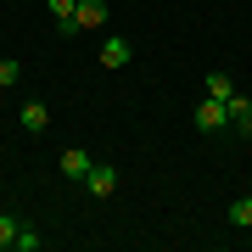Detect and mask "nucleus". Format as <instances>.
I'll return each mask as SVG.
<instances>
[{"instance_id": "f257e3e1", "label": "nucleus", "mask_w": 252, "mask_h": 252, "mask_svg": "<svg viewBox=\"0 0 252 252\" xmlns=\"http://www.w3.org/2000/svg\"><path fill=\"white\" fill-rule=\"evenodd\" d=\"M196 129L202 135H219V129H230V112H224V101H196Z\"/></svg>"}, {"instance_id": "f03ea898", "label": "nucleus", "mask_w": 252, "mask_h": 252, "mask_svg": "<svg viewBox=\"0 0 252 252\" xmlns=\"http://www.w3.org/2000/svg\"><path fill=\"white\" fill-rule=\"evenodd\" d=\"M129 62H135V45H129V39L124 34H107V39H101V67H129Z\"/></svg>"}, {"instance_id": "7ed1b4c3", "label": "nucleus", "mask_w": 252, "mask_h": 252, "mask_svg": "<svg viewBox=\"0 0 252 252\" xmlns=\"http://www.w3.org/2000/svg\"><path fill=\"white\" fill-rule=\"evenodd\" d=\"M84 190H90L95 202H101V196H112V190H118V168H112V162H90V174H84Z\"/></svg>"}, {"instance_id": "20e7f679", "label": "nucleus", "mask_w": 252, "mask_h": 252, "mask_svg": "<svg viewBox=\"0 0 252 252\" xmlns=\"http://www.w3.org/2000/svg\"><path fill=\"white\" fill-rule=\"evenodd\" d=\"M224 112H230V129H235V135H241V140H252V95H241V90H235V95L224 101Z\"/></svg>"}, {"instance_id": "39448f33", "label": "nucleus", "mask_w": 252, "mask_h": 252, "mask_svg": "<svg viewBox=\"0 0 252 252\" xmlns=\"http://www.w3.org/2000/svg\"><path fill=\"white\" fill-rule=\"evenodd\" d=\"M45 6H51L56 34H62V39H73V34H79V0H45Z\"/></svg>"}, {"instance_id": "423d86ee", "label": "nucleus", "mask_w": 252, "mask_h": 252, "mask_svg": "<svg viewBox=\"0 0 252 252\" xmlns=\"http://www.w3.org/2000/svg\"><path fill=\"white\" fill-rule=\"evenodd\" d=\"M90 162H95V157L84 152V146H67V152H62V162H56V168H62V174H67L73 185H84V174H90Z\"/></svg>"}, {"instance_id": "0eeeda50", "label": "nucleus", "mask_w": 252, "mask_h": 252, "mask_svg": "<svg viewBox=\"0 0 252 252\" xmlns=\"http://www.w3.org/2000/svg\"><path fill=\"white\" fill-rule=\"evenodd\" d=\"M23 129H28V135H39V129H51V107H45V101H23Z\"/></svg>"}, {"instance_id": "6e6552de", "label": "nucleus", "mask_w": 252, "mask_h": 252, "mask_svg": "<svg viewBox=\"0 0 252 252\" xmlns=\"http://www.w3.org/2000/svg\"><path fill=\"white\" fill-rule=\"evenodd\" d=\"M107 0H79V28H107Z\"/></svg>"}, {"instance_id": "1a4fd4ad", "label": "nucleus", "mask_w": 252, "mask_h": 252, "mask_svg": "<svg viewBox=\"0 0 252 252\" xmlns=\"http://www.w3.org/2000/svg\"><path fill=\"white\" fill-rule=\"evenodd\" d=\"M207 95H213V101H230L235 95V79H230V73H207Z\"/></svg>"}, {"instance_id": "9d476101", "label": "nucleus", "mask_w": 252, "mask_h": 252, "mask_svg": "<svg viewBox=\"0 0 252 252\" xmlns=\"http://www.w3.org/2000/svg\"><path fill=\"white\" fill-rule=\"evenodd\" d=\"M230 224L235 230H252V196H235L230 202Z\"/></svg>"}, {"instance_id": "9b49d317", "label": "nucleus", "mask_w": 252, "mask_h": 252, "mask_svg": "<svg viewBox=\"0 0 252 252\" xmlns=\"http://www.w3.org/2000/svg\"><path fill=\"white\" fill-rule=\"evenodd\" d=\"M17 230H23V219H17V213H0V252L17 247Z\"/></svg>"}, {"instance_id": "f8f14e48", "label": "nucleus", "mask_w": 252, "mask_h": 252, "mask_svg": "<svg viewBox=\"0 0 252 252\" xmlns=\"http://www.w3.org/2000/svg\"><path fill=\"white\" fill-rule=\"evenodd\" d=\"M39 247H45V235H39L34 224H23V230H17V247H11V252H39Z\"/></svg>"}, {"instance_id": "ddd939ff", "label": "nucleus", "mask_w": 252, "mask_h": 252, "mask_svg": "<svg viewBox=\"0 0 252 252\" xmlns=\"http://www.w3.org/2000/svg\"><path fill=\"white\" fill-rule=\"evenodd\" d=\"M17 84V62H0V90H11Z\"/></svg>"}, {"instance_id": "4468645a", "label": "nucleus", "mask_w": 252, "mask_h": 252, "mask_svg": "<svg viewBox=\"0 0 252 252\" xmlns=\"http://www.w3.org/2000/svg\"><path fill=\"white\" fill-rule=\"evenodd\" d=\"M0 101H6V90H0Z\"/></svg>"}]
</instances>
